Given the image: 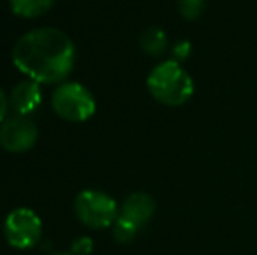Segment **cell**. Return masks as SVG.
<instances>
[{"mask_svg":"<svg viewBox=\"0 0 257 255\" xmlns=\"http://www.w3.org/2000/svg\"><path fill=\"white\" fill-rule=\"evenodd\" d=\"M13 63L39 84H58L70 75L75 65V48L65 32L53 27L35 28L16 41Z\"/></svg>","mask_w":257,"mask_h":255,"instance_id":"cell-1","label":"cell"},{"mask_svg":"<svg viewBox=\"0 0 257 255\" xmlns=\"http://www.w3.org/2000/svg\"><path fill=\"white\" fill-rule=\"evenodd\" d=\"M147 89L163 105L177 107L193 96L194 84L191 75L175 60L163 62L147 77Z\"/></svg>","mask_w":257,"mask_h":255,"instance_id":"cell-2","label":"cell"},{"mask_svg":"<svg viewBox=\"0 0 257 255\" xmlns=\"http://www.w3.org/2000/svg\"><path fill=\"white\" fill-rule=\"evenodd\" d=\"M53 110L65 121L84 123L95 114L96 102L88 88L79 82H61L51 96Z\"/></svg>","mask_w":257,"mask_h":255,"instance_id":"cell-3","label":"cell"},{"mask_svg":"<svg viewBox=\"0 0 257 255\" xmlns=\"http://www.w3.org/2000/svg\"><path fill=\"white\" fill-rule=\"evenodd\" d=\"M74 210L79 220L91 229H107L119 218L115 201L100 191H82L75 197Z\"/></svg>","mask_w":257,"mask_h":255,"instance_id":"cell-4","label":"cell"},{"mask_svg":"<svg viewBox=\"0 0 257 255\" xmlns=\"http://www.w3.org/2000/svg\"><path fill=\"white\" fill-rule=\"evenodd\" d=\"M4 234L13 248L28 250L35 246L42 234V222L30 208H16L6 217Z\"/></svg>","mask_w":257,"mask_h":255,"instance_id":"cell-5","label":"cell"},{"mask_svg":"<svg viewBox=\"0 0 257 255\" xmlns=\"http://www.w3.org/2000/svg\"><path fill=\"white\" fill-rule=\"evenodd\" d=\"M37 142V126L28 116L9 117L0 126V145L7 152H27Z\"/></svg>","mask_w":257,"mask_h":255,"instance_id":"cell-6","label":"cell"},{"mask_svg":"<svg viewBox=\"0 0 257 255\" xmlns=\"http://www.w3.org/2000/svg\"><path fill=\"white\" fill-rule=\"evenodd\" d=\"M42 102V93L39 88V82L27 79L20 81L9 95V105L16 110L18 116H28L32 114Z\"/></svg>","mask_w":257,"mask_h":255,"instance_id":"cell-7","label":"cell"},{"mask_svg":"<svg viewBox=\"0 0 257 255\" xmlns=\"http://www.w3.org/2000/svg\"><path fill=\"white\" fill-rule=\"evenodd\" d=\"M154 210H156V203L149 194L135 192L130 197H126L121 210V217L130 220L133 225H137L140 229L142 225H146L151 220V217L154 215Z\"/></svg>","mask_w":257,"mask_h":255,"instance_id":"cell-8","label":"cell"},{"mask_svg":"<svg viewBox=\"0 0 257 255\" xmlns=\"http://www.w3.org/2000/svg\"><path fill=\"white\" fill-rule=\"evenodd\" d=\"M11 9L20 18H37L53 7L54 0H9Z\"/></svg>","mask_w":257,"mask_h":255,"instance_id":"cell-9","label":"cell"},{"mask_svg":"<svg viewBox=\"0 0 257 255\" xmlns=\"http://www.w3.org/2000/svg\"><path fill=\"white\" fill-rule=\"evenodd\" d=\"M168 39L166 34L158 27H151L147 30H144V34L140 35V48L151 56H159L165 53Z\"/></svg>","mask_w":257,"mask_h":255,"instance_id":"cell-10","label":"cell"},{"mask_svg":"<svg viewBox=\"0 0 257 255\" xmlns=\"http://www.w3.org/2000/svg\"><path fill=\"white\" fill-rule=\"evenodd\" d=\"M137 231H139L137 225H133L130 220H126V218H122L119 215V218L114 224V238L119 243H130L137 236Z\"/></svg>","mask_w":257,"mask_h":255,"instance_id":"cell-11","label":"cell"},{"mask_svg":"<svg viewBox=\"0 0 257 255\" xmlns=\"http://www.w3.org/2000/svg\"><path fill=\"white\" fill-rule=\"evenodd\" d=\"M205 9V0H179V11L186 20H196Z\"/></svg>","mask_w":257,"mask_h":255,"instance_id":"cell-12","label":"cell"},{"mask_svg":"<svg viewBox=\"0 0 257 255\" xmlns=\"http://www.w3.org/2000/svg\"><path fill=\"white\" fill-rule=\"evenodd\" d=\"M93 252V241L88 236L77 238L72 243V255H89Z\"/></svg>","mask_w":257,"mask_h":255,"instance_id":"cell-13","label":"cell"},{"mask_svg":"<svg viewBox=\"0 0 257 255\" xmlns=\"http://www.w3.org/2000/svg\"><path fill=\"white\" fill-rule=\"evenodd\" d=\"M173 53H175V56L179 60H186L191 53V44L186 41L179 42V44H175V48H173Z\"/></svg>","mask_w":257,"mask_h":255,"instance_id":"cell-14","label":"cell"},{"mask_svg":"<svg viewBox=\"0 0 257 255\" xmlns=\"http://www.w3.org/2000/svg\"><path fill=\"white\" fill-rule=\"evenodd\" d=\"M7 110H9V98H7L6 93L0 89V124L6 121L7 116Z\"/></svg>","mask_w":257,"mask_h":255,"instance_id":"cell-15","label":"cell"},{"mask_svg":"<svg viewBox=\"0 0 257 255\" xmlns=\"http://www.w3.org/2000/svg\"><path fill=\"white\" fill-rule=\"evenodd\" d=\"M56 255H65V253H56Z\"/></svg>","mask_w":257,"mask_h":255,"instance_id":"cell-16","label":"cell"}]
</instances>
